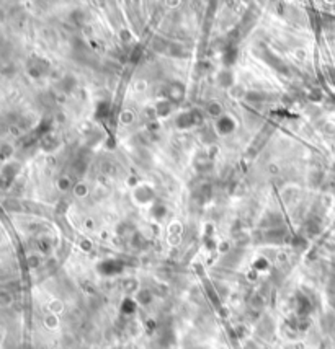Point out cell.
I'll use <instances>...</instances> for the list:
<instances>
[{
	"label": "cell",
	"instance_id": "6da1fadb",
	"mask_svg": "<svg viewBox=\"0 0 335 349\" xmlns=\"http://www.w3.org/2000/svg\"><path fill=\"white\" fill-rule=\"evenodd\" d=\"M5 129H7V126H3L2 123H0V132H2V131H5Z\"/></svg>",
	"mask_w": 335,
	"mask_h": 349
}]
</instances>
